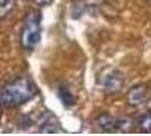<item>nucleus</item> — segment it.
<instances>
[{
  "instance_id": "9d476101",
  "label": "nucleus",
  "mask_w": 151,
  "mask_h": 136,
  "mask_svg": "<svg viewBox=\"0 0 151 136\" xmlns=\"http://www.w3.org/2000/svg\"><path fill=\"white\" fill-rule=\"evenodd\" d=\"M34 5H37L39 7H45L48 5H50L53 0H31Z\"/></svg>"
},
{
  "instance_id": "0eeeda50",
  "label": "nucleus",
  "mask_w": 151,
  "mask_h": 136,
  "mask_svg": "<svg viewBox=\"0 0 151 136\" xmlns=\"http://www.w3.org/2000/svg\"><path fill=\"white\" fill-rule=\"evenodd\" d=\"M16 4V0H1L0 2V18L4 19L7 15L12 13Z\"/></svg>"
},
{
  "instance_id": "7ed1b4c3",
  "label": "nucleus",
  "mask_w": 151,
  "mask_h": 136,
  "mask_svg": "<svg viewBox=\"0 0 151 136\" xmlns=\"http://www.w3.org/2000/svg\"><path fill=\"white\" fill-rule=\"evenodd\" d=\"M96 125L99 129L104 132H117V130H126L129 128L131 122L129 119L115 118L109 113H102L96 118Z\"/></svg>"
},
{
  "instance_id": "423d86ee",
  "label": "nucleus",
  "mask_w": 151,
  "mask_h": 136,
  "mask_svg": "<svg viewBox=\"0 0 151 136\" xmlns=\"http://www.w3.org/2000/svg\"><path fill=\"white\" fill-rule=\"evenodd\" d=\"M58 97L60 99L61 103L66 108L69 107H73L75 105V98L74 95L72 94V92L69 91L66 85H60L59 89H58Z\"/></svg>"
},
{
  "instance_id": "f03ea898",
  "label": "nucleus",
  "mask_w": 151,
  "mask_h": 136,
  "mask_svg": "<svg viewBox=\"0 0 151 136\" xmlns=\"http://www.w3.org/2000/svg\"><path fill=\"white\" fill-rule=\"evenodd\" d=\"M41 39V14L39 10H31L25 16L21 29V45L24 50H33Z\"/></svg>"
},
{
  "instance_id": "39448f33",
  "label": "nucleus",
  "mask_w": 151,
  "mask_h": 136,
  "mask_svg": "<svg viewBox=\"0 0 151 136\" xmlns=\"http://www.w3.org/2000/svg\"><path fill=\"white\" fill-rule=\"evenodd\" d=\"M123 85H124L123 77L116 72L106 76V78L104 81V87L108 93H116V92L121 91Z\"/></svg>"
},
{
  "instance_id": "6e6552de",
  "label": "nucleus",
  "mask_w": 151,
  "mask_h": 136,
  "mask_svg": "<svg viewBox=\"0 0 151 136\" xmlns=\"http://www.w3.org/2000/svg\"><path fill=\"white\" fill-rule=\"evenodd\" d=\"M137 125H139V127H140L141 130L151 133V110L147 111L143 116L140 117Z\"/></svg>"
},
{
  "instance_id": "20e7f679",
  "label": "nucleus",
  "mask_w": 151,
  "mask_h": 136,
  "mask_svg": "<svg viewBox=\"0 0 151 136\" xmlns=\"http://www.w3.org/2000/svg\"><path fill=\"white\" fill-rule=\"evenodd\" d=\"M150 99V93L144 85H134L131 87L126 95V101L131 107L139 108L145 105Z\"/></svg>"
},
{
  "instance_id": "1a4fd4ad",
  "label": "nucleus",
  "mask_w": 151,
  "mask_h": 136,
  "mask_svg": "<svg viewBox=\"0 0 151 136\" xmlns=\"http://www.w3.org/2000/svg\"><path fill=\"white\" fill-rule=\"evenodd\" d=\"M57 126H58V122L55 120L52 116H49L41 124V129L43 132H47V133H55V130L57 129Z\"/></svg>"
},
{
  "instance_id": "f257e3e1",
  "label": "nucleus",
  "mask_w": 151,
  "mask_h": 136,
  "mask_svg": "<svg viewBox=\"0 0 151 136\" xmlns=\"http://www.w3.org/2000/svg\"><path fill=\"white\" fill-rule=\"evenodd\" d=\"M37 89L29 77H19L5 84L1 89V105L4 108H16L35 97Z\"/></svg>"
}]
</instances>
